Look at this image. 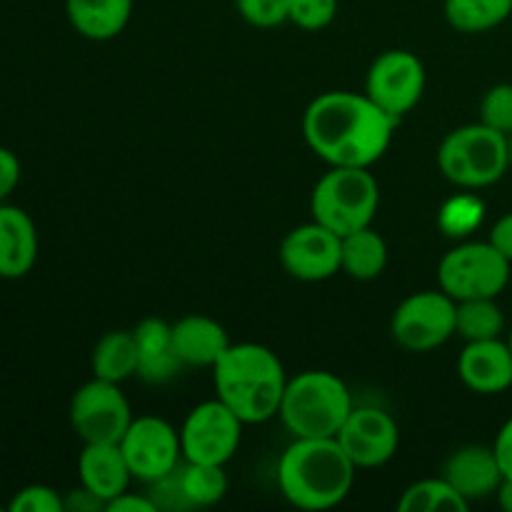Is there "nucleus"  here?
<instances>
[{
  "label": "nucleus",
  "instance_id": "nucleus-1",
  "mask_svg": "<svg viewBox=\"0 0 512 512\" xmlns=\"http://www.w3.org/2000/svg\"><path fill=\"white\" fill-rule=\"evenodd\" d=\"M398 120L385 113L368 95L333 90L308 105L303 135L320 160L330 168H370L393 140Z\"/></svg>",
  "mask_w": 512,
  "mask_h": 512
},
{
  "label": "nucleus",
  "instance_id": "nucleus-2",
  "mask_svg": "<svg viewBox=\"0 0 512 512\" xmlns=\"http://www.w3.org/2000/svg\"><path fill=\"white\" fill-rule=\"evenodd\" d=\"M355 470L338 438H295L278 463V485L295 508L330 510L348 498Z\"/></svg>",
  "mask_w": 512,
  "mask_h": 512
},
{
  "label": "nucleus",
  "instance_id": "nucleus-3",
  "mask_svg": "<svg viewBox=\"0 0 512 512\" xmlns=\"http://www.w3.org/2000/svg\"><path fill=\"white\" fill-rule=\"evenodd\" d=\"M213 380L218 398L245 425L275 418L288 385L278 355L258 343L230 345L213 365Z\"/></svg>",
  "mask_w": 512,
  "mask_h": 512
},
{
  "label": "nucleus",
  "instance_id": "nucleus-4",
  "mask_svg": "<svg viewBox=\"0 0 512 512\" xmlns=\"http://www.w3.org/2000/svg\"><path fill=\"white\" fill-rule=\"evenodd\" d=\"M350 410V390L338 375L308 370L288 380L278 415L293 438H338Z\"/></svg>",
  "mask_w": 512,
  "mask_h": 512
},
{
  "label": "nucleus",
  "instance_id": "nucleus-5",
  "mask_svg": "<svg viewBox=\"0 0 512 512\" xmlns=\"http://www.w3.org/2000/svg\"><path fill=\"white\" fill-rule=\"evenodd\" d=\"M438 168L458 188H490L510 170L508 135L483 123L455 128L440 143Z\"/></svg>",
  "mask_w": 512,
  "mask_h": 512
},
{
  "label": "nucleus",
  "instance_id": "nucleus-6",
  "mask_svg": "<svg viewBox=\"0 0 512 512\" xmlns=\"http://www.w3.org/2000/svg\"><path fill=\"white\" fill-rule=\"evenodd\" d=\"M380 205V188L368 168H333L318 180L310 198V213L340 238L373 225Z\"/></svg>",
  "mask_w": 512,
  "mask_h": 512
},
{
  "label": "nucleus",
  "instance_id": "nucleus-7",
  "mask_svg": "<svg viewBox=\"0 0 512 512\" xmlns=\"http://www.w3.org/2000/svg\"><path fill=\"white\" fill-rule=\"evenodd\" d=\"M510 260L493 245L463 243L448 250L438 265V283L443 293L458 300L498 298L510 283Z\"/></svg>",
  "mask_w": 512,
  "mask_h": 512
},
{
  "label": "nucleus",
  "instance_id": "nucleus-8",
  "mask_svg": "<svg viewBox=\"0 0 512 512\" xmlns=\"http://www.w3.org/2000/svg\"><path fill=\"white\" fill-rule=\"evenodd\" d=\"M455 300L443 290H423L395 308L390 333L410 353H430L455 335Z\"/></svg>",
  "mask_w": 512,
  "mask_h": 512
},
{
  "label": "nucleus",
  "instance_id": "nucleus-9",
  "mask_svg": "<svg viewBox=\"0 0 512 512\" xmlns=\"http://www.w3.org/2000/svg\"><path fill=\"white\" fill-rule=\"evenodd\" d=\"M130 423L133 413L118 383L93 378L70 400V425L83 445H118Z\"/></svg>",
  "mask_w": 512,
  "mask_h": 512
},
{
  "label": "nucleus",
  "instance_id": "nucleus-10",
  "mask_svg": "<svg viewBox=\"0 0 512 512\" xmlns=\"http://www.w3.org/2000/svg\"><path fill=\"white\" fill-rule=\"evenodd\" d=\"M243 420L220 398L190 410L180 428V450L188 463L225 465L240 448Z\"/></svg>",
  "mask_w": 512,
  "mask_h": 512
},
{
  "label": "nucleus",
  "instance_id": "nucleus-11",
  "mask_svg": "<svg viewBox=\"0 0 512 512\" xmlns=\"http://www.w3.org/2000/svg\"><path fill=\"white\" fill-rule=\"evenodd\" d=\"M423 90L425 68L410 50H385L373 60L365 80V95L395 120L420 103Z\"/></svg>",
  "mask_w": 512,
  "mask_h": 512
},
{
  "label": "nucleus",
  "instance_id": "nucleus-12",
  "mask_svg": "<svg viewBox=\"0 0 512 512\" xmlns=\"http://www.w3.org/2000/svg\"><path fill=\"white\" fill-rule=\"evenodd\" d=\"M118 445L128 460L133 478L143 483H155L173 473L183 455L180 433H175L173 425L165 423L163 418H153V415L133 418L128 433Z\"/></svg>",
  "mask_w": 512,
  "mask_h": 512
},
{
  "label": "nucleus",
  "instance_id": "nucleus-13",
  "mask_svg": "<svg viewBox=\"0 0 512 512\" xmlns=\"http://www.w3.org/2000/svg\"><path fill=\"white\" fill-rule=\"evenodd\" d=\"M280 263L295 280L320 283L340 273V235L318 220L290 230L280 245Z\"/></svg>",
  "mask_w": 512,
  "mask_h": 512
},
{
  "label": "nucleus",
  "instance_id": "nucleus-14",
  "mask_svg": "<svg viewBox=\"0 0 512 512\" xmlns=\"http://www.w3.org/2000/svg\"><path fill=\"white\" fill-rule=\"evenodd\" d=\"M338 443L355 468H380L398 453V423L380 408H353L338 433Z\"/></svg>",
  "mask_w": 512,
  "mask_h": 512
},
{
  "label": "nucleus",
  "instance_id": "nucleus-15",
  "mask_svg": "<svg viewBox=\"0 0 512 512\" xmlns=\"http://www.w3.org/2000/svg\"><path fill=\"white\" fill-rule=\"evenodd\" d=\"M458 375L465 388H470L473 393H505L512 385L510 343L500 338L468 343L458 358Z\"/></svg>",
  "mask_w": 512,
  "mask_h": 512
},
{
  "label": "nucleus",
  "instance_id": "nucleus-16",
  "mask_svg": "<svg viewBox=\"0 0 512 512\" xmlns=\"http://www.w3.org/2000/svg\"><path fill=\"white\" fill-rule=\"evenodd\" d=\"M443 478L468 503H475V500H485L498 493L505 475L493 448H485V445H463V448H458L445 460Z\"/></svg>",
  "mask_w": 512,
  "mask_h": 512
},
{
  "label": "nucleus",
  "instance_id": "nucleus-17",
  "mask_svg": "<svg viewBox=\"0 0 512 512\" xmlns=\"http://www.w3.org/2000/svg\"><path fill=\"white\" fill-rule=\"evenodd\" d=\"M38 260V230L33 218L18 205H0V278L18 280Z\"/></svg>",
  "mask_w": 512,
  "mask_h": 512
},
{
  "label": "nucleus",
  "instance_id": "nucleus-18",
  "mask_svg": "<svg viewBox=\"0 0 512 512\" xmlns=\"http://www.w3.org/2000/svg\"><path fill=\"white\" fill-rule=\"evenodd\" d=\"M138 340V378L150 385H163L185 370L175 353L173 325L160 318H145L133 328Z\"/></svg>",
  "mask_w": 512,
  "mask_h": 512
},
{
  "label": "nucleus",
  "instance_id": "nucleus-19",
  "mask_svg": "<svg viewBox=\"0 0 512 512\" xmlns=\"http://www.w3.org/2000/svg\"><path fill=\"white\" fill-rule=\"evenodd\" d=\"M173 343L185 368H213L233 345L223 325L208 315L180 318L173 325Z\"/></svg>",
  "mask_w": 512,
  "mask_h": 512
},
{
  "label": "nucleus",
  "instance_id": "nucleus-20",
  "mask_svg": "<svg viewBox=\"0 0 512 512\" xmlns=\"http://www.w3.org/2000/svg\"><path fill=\"white\" fill-rule=\"evenodd\" d=\"M78 478L80 485L98 495L108 508L110 500L128 490L133 473H130L120 445L93 443L83 445V453L78 458Z\"/></svg>",
  "mask_w": 512,
  "mask_h": 512
},
{
  "label": "nucleus",
  "instance_id": "nucleus-21",
  "mask_svg": "<svg viewBox=\"0 0 512 512\" xmlns=\"http://www.w3.org/2000/svg\"><path fill=\"white\" fill-rule=\"evenodd\" d=\"M65 13L78 35L88 40H113L133 15V0H65Z\"/></svg>",
  "mask_w": 512,
  "mask_h": 512
},
{
  "label": "nucleus",
  "instance_id": "nucleus-22",
  "mask_svg": "<svg viewBox=\"0 0 512 512\" xmlns=\"http://www.w3.org/2000/svg\"><path fill=\"white\" fill-rule=\"evenodd\" d=\"M93 378L123 383L138 373V340L133 330H110L95 343L90 353Z\"/></svg>",
  "mask_w": 512,
  "mask_h": 512
},
{
  "label": "nucleus",
  "instance_id": "nucleus-23",
  "mask_svg": "<svg viewBox=\"0 0 512 512\" xmlns=\"http://www.w3.org/2000/svg\"><path fill=\"white\" fill-rule=\"evenodd\" d=\"M388 265V245L378 230L360 228L340 238V270L355 280H375Z\"/></svg>",
  "mask_w": 512,
  "mask_h": 512
},
{
  "label": "nucleus",
  "instance_id": "nucleus-24",
  "mask_svg": "<svg viewBox=\"0 0 512 512\" xmlns=\"http://www.w3.org/2000/svg\"><path fill=\"white\" fill-rule=\"evenodd\" d=\"M498 298H473L458 300L455 305V335L465 343H478V340H495L505 330V313Z\"/></svg>",
  "mask_w": 512,
  "mask_h": 512
},
{
  "label": "nucleus",
  "instance_id": "nucleus-25",
  "mask_svg": "<svg viewBox=\"0 0 512 512\" xmlns=\"http://www.w3.org/2000/svg\"><path fill=\"white\" fill-rule=\"evenodd\" d=\"M512 15V0H445V18L460 33H488Z\"/></svg>",
  "mask_w": 512,
  "mask_h": 512
},
{
  "label": "nucleus",
  "instance_id": "nucleus-26",
  "mask_svg": "<svg viewBox=\"0 0 512 512\" xmlns=\"http://www.w3.org/2000/svg\"><path fill=\"white\" fill-rule=\"evenodd\" d=\"M468 500L445 478L418 480L398 500L400 512H465Z\"/></svg>",
  "mask_w": 512,
  "mask_h": 512
},
{
  "label": "nucleus",
  "instance_id": "nucleus-27",
  "mask_svg": "<svg viewBox=\"0 0 512 512\" xmlns=\"http://www.w3.org/2000/svg\"><path fill=\"white\" fill-rule=\"evenodd\" d=\"M180 488L188 508H208L220 503L228 493V475L223 465L188 463L180 468Z\"/></svg>",
  "mask_w": 512,
  "mask_h": 512
},
{
  "label": "nucleus",
  "instance_id": "nucleus-28",
  "mask_svg": "<svg viewBox=\"0 0 512 512\" xmlns=\"http://www.w3.org/2000/svg\"><path fill=\"white\" fill-rule=\"evenodd\" d=\"M480 123L498 133H512V83H498L480 100Z\"/></svg>",
  "mask_w": 512,
  "mask_h": 512
},
{
  "label": "nucleus",
  "instance_id": "nucleus-29",
  "mask_svg": "<svg viewBox=\"0 0 512 512\" xmlns=\"http://www.w3.org/2000/svg\"><path fill=\"white\" fill-rule=\"evenodd\" d=\"M338 15V0H290V23L303 30H323Z\"/></svg>",
  "mask_w": 512,
  "mask_h": 512
},
{
  "label": "nucleus",
  "instance_id": "nucleus-30",
  "mask_svg": "<svg viewBox=\"0 0 512 512\" xmlns=\"http://www.w3.org/2000/svg\"><path fill=\"white\" fill-rule=\"evenodd\" d=\"M245 23L255 28H275L290 20V0H235Z\"/></svg>",
  "mask_w": 512,
  "mask_h": 512
},
{
  "label": "nucleus",
  "instance_id": "nucleus-31",
  "mask_svg": "<svg viewBox=\"0 0 512 512\" xmlns=\"http://www.w3.org/2000/svg\"><path fill=\"white\" fill-rule=\"evenodd\" d=\"M10 512H63L65 503L58 490L48 485H28L10 500Z\"/></svg>",
  "mask_w": 512,
  "mask_h": 512
},
{
  "label": "nucleus",
  "instance_id": "nucleus-32",
  "mask_svg": "<svg viewBox=\"0 0 512 512\" xmlns=\"http://www.w3.org/2000/svg\"><path fill=\"white\" fill-rule=\"evenodd\" d=\"M20 183V160L13 150L0 145V205L13 195Z\"/></svg>",
  "mask_w": 512,
  "mask_h": 512
},
{
  "label": "nucleus",
  "instance_id": "nucleus-33",
  "mask_svg": "<svg viewBox=\"0 0 512 512\" xmlns=\"http://www.w3.org/2000/svg\"><path fill=\"white\" fill-rule=\"evenodd\" d=\"M488 243L512 263V213H505L503 218L495 220Z\"/></svg>",
  "mask_w": 512,
  "mask_h": 512
},
{
  "label": "nucleus",
  "instance_id": "nucleus-34",
  "mask_svg": "<svg viewBox=\"0 0 512 512\" xmlns=\"http://www.w3.org/2000/svg\"><path fill=\"white\" fill-rule=\"evenodd\" d=\"M65 503V510L70 512H98V510H105V503L98 498L95 493H90L85 485H80V488L70 490L68 495L63 498Z\"/></svg>",
  "mask_w": 512,
  "mask_h": 512
},
{
  "label": "nucleus",
  "instance_id": "nucleus-35",
  "mask_svg": "<svg viewBox=\"0 0 512 512\" xmlns=\"http://www.w3.org/2000/svg\"><path fill=\"white\" fill-rule=\"evenodd\" d=\"M108 512H155L158 505L153 503V498H145V495H135V493H120L118 498H113L108 503Z\"/></svg>",
  "mask_w": 512,
  "mask_h": 512
},
{
  "label": "nucleus",
  "instance_id": "nucleus-36",
  "mask_svg": "<svg viewBox=\"0 0 512 512\" xmlns=\"http://www.w3.org/2000/svg\"><path fill=\"white\" fill-rule=\"evenodd\" d=\"M493 450L498 455V463L503 468L505 478H512V418L500 428Z\"/></svg>",
  "mask_w": 512,
  "mask_h": 512
},
{
  "label": "nucleus",
  "instance_id": "nucleus-37",
  "mask_svg": "<svg viewBox=\"0 0 512 512\" xmlns=\"http://www.w3.org/2000/svg\"><path fill=\"white\" fill-rule=\"evenodd\" d=\"M495 495H498L500 508L505 512H512V478H503V483H500L498 493Z\"/></svg>",
  "mask_w": 512,
  "mask_h": 512
},
{
  "label": "nucleus",
  "instance_id": "nucleus-38",
  "mask_svg": "<svg viewBox=\"0 0 512 512\" xmlns=\"http://www.w3.org/2000/svg\"><path fill=\"white\" fill-rule=\"evenodd\" d=\"M508 158H510V170H512V133L508 135Z\"/></svg>",
  "mask_w": 512,
  "mask_h": 512
},
{
  "label": "nucleus",
  "instance_id": "nucleus-39",
  "mask_svg": "<svg viewBox=\"0 0 512 512\" xmlns=\"http://www.w3.org/2000/svg\"><path fill=\"white\" fill-rule=\"evenodd\" d=\"M508 343H510V350H512V330H510V338H508Z\"/></svg>",
  "mask_w": 512,
  "mask_h": 512
}]
</instances>
